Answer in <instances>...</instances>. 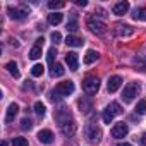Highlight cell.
Wrapping results in <instances>:
<instances>
[{
    "mask_svg": "<svg viewBox=\"0 0 146 146\" xmlns=\"http://www.w3.org/2000/svg\"><path fill=\"white\" fill-rule=\"evenodd\" d=\"M84 136L91 143H100V139H102V129L96 124H86L84 125Z\"/></svg>",
    "mask_w": 146,
    "mask_h": 146,
    "instance_id": "obj_1",
    "label": "cell"
},
{
    "mask_svg": "<svg viewBox=\"0 0 146 146\" xmlns=\"http://www.w3.org/2000/svg\"><path fill=\"white\" fill-rule=\"evenodd\" d=\"M86 26L90 28L91 33H95V35H98V36L105 35V31H107V24H105L103 21H98L96 17H90V19L86 21Z\"/></svg>",
    "mask_w": 146,
    "mask_h": 146,
    "instance_id": "obj_2",
    "label": "cell"
},
{
    "mask_svg": "<svg viewBox=\"0 0 146 146\" xmlns=\"http://www.w3.org/2000/svg\"><path fill=\"white\" fill-rule=\"evenodd\" d=\"M137 93H139V84L137 83H129L122 91V100L125 103H129V102L134 100V96H137Z\"/></svg>",
    "mask_w": 146,
    "mask_h": 146,
    "instance_id": "obj_3",
    "label": "cell"
},
{
    "mask_svg": "<svg viewBox=\"0 0 146 146\" xmlns=\"http://www.w3.org/2000/svg\"><path fill=\"white\" fill-rule=\"evenodd\" d=\"M83 90H84L88 95H95V93L100 90V79H98V78H93V76L86 78V79L83 81Z\"/></svg>",
    "mask_w": 146,
    "mask_h": 146,
    "instance_id": "obj_4",
    "label": "cell"
},
{
    "mask_svg": "<svg viewBox=\"0 0 146 146\" xmlns=\"http://www.w3.org/2000/svg\"><path fill=\"white\" fill-rule=\"evenodd\" d=\"M55 93L62 95V96L72 95V93H74V83H72V81H62V83H58L57 88H55Z\"/></svg>",
    "mask_w": 146,
    "mask_h": 146,
    "instance_id": "obj_5",
    "label": "cell"
},
{
    "mask_svg": "<svg viewBox=\"0 0 146 146\" xmlns=\"http://www.w3.org/2000/svg\"><path fill=\"white\" fill-rule=\"evenodd\" d=\"M28 14H29V9H26V7H9V16L16 21L26 19Z\"/></svg>",
    "mask_w": 146,
    "mask_h": 146,
    "instance_id": "obj_6",
    "label": "cell"
},
{
    "mask_svg": "<svg viewBox=\"0 0 146 146\" xmlns=\"http://www.w3.org/2000/svg\"><path fill=\"white\" fill-rule=\"evenodd\" d=\"M127 132H129V127H127V124H125V122H117V124L112 127V136H113V137H117V139L125 137V136H127Z\"/></svg>",
    "mask_w": 146,
    "mask_h": 146,
    "instance_id": "obj_7",
    "label": "cell"
},
{
    "mask_svg": "<svg viewBox=\"0 0 146 146\" xmlns=\"http://www.w3.org/2000/svg\"><path fill=\"white\" fill-rule=\"evenodd\" d=\"M53 117H55V120H57L60 125H64L65 122H70V112H69L67 108H64V107L58 108V110H55V115H53Z\"/></svg>",
    "mask_w": 146,
    "mask_h": 146,
    "instance_id": "obj_8",
    "label": "cell"
},
{
    "mask_svg": "<svg viewBox=\"0 0 146 146\" xmlns=\"http://www.w3.org/2000/svg\"><path fill=\"white\" fill-rule=\"evenodd\" d=\"M65 64L69 65L70 70H78V67H79V57H78V53L67 52V55H65Z\"/></svg>",
    "mask_w": 146,
    "mask_h": 146,
    "instance_id": "obj_9",
    "label": "cell"
},
{
    "mask_svg": "<svg viewBox=\"0 0 146 146\" xmlns=\"http://www.w3.org/2000/svg\"><path fill=\"white\" fill-rule=\"evenodd\" d=\"M38 141L43 143V144H52V141H53V132H52L50 129H41V131L38 132Z\"/></svg>",
    "mask_w": 146,
    "mask_h": 146,
    "instance_id": "obj_10",
    "label": "cell"
},
{
    "mask_svg": "<svg viewBox=\"0 0 146 146\" xmlns=\"http://www.w3.org/2000/svg\"><path fill=\"white\" fill-rule=\"evenodd\" d=\"M60 129H62L64 136H74L76 131H78V124L74 120H70V122H65L64 125H60Z\"/></svg>",
    "mask_w": 146,
    "mask_h": 146,
    "instance_id": "obj_11",
    "label": "cell"
},
{
    "mask_svg": "<svg viewBox=\"0 0 146 146\" xmlns=\"http://www.w3.org/2000/svg\"><path fill=\"white\" fill-rule=\"evenodd\" d=\"M120 84H122V78H120V76H112V78L108 79L107 88H108V91H110V93H115V91L120 88Z\"/></svg>",
    "mask_w": 146,
    "mask_h": 146,
    "instance_id": "obj_12",
    "label": "cell"
},
{
    "mask_svg": "<svg viewBox=\"0 0 146 146\" xmlns=\"http://www.w3.org/2000/svg\"><path fill=\"white\" fill-rule=\"evenodd\" d=\"M78 107H79V110H81L83 113H88V112L91 110V100L86 98V96H83V98L78 100Z\"/></svg>",
    "mask_w": 146,
    "mask_h": 146,
    "instance_id": "obj_13",
    "label": "cell"
},
{
    "mask_svg": "<svg viewBox=\"0 0 146 146\" xmlns=\"http://www.w3.org/2000/svg\"><path fill=\"white\" fill-rule=\"evenodd\" d=\"M17 112H19V105H17V103H11V105H9V108H7L5 122H12V120H14V117L17 115Z\"/></svg>",
    "mask_w": 146,
    "mask_h": 146,
    "instance_id": "obj_14",
    "label": "cell"
},
{
    "mask_svg": "<svg viewBox=\"0 0 146 146\" xmlns=\"http://www.w3.org/2000/svg\"><path fill=\"white\" fill-rule=\"evenodd\" d=\"M112 11H113V14H117V16H124V14L129 11V2H119V4H115Z\"/></svg>",
    "mask_w": 146,
    "mask_h": 146,
    "instance_id": "obj_15",
    "label": "cell"
},
{
    "mask_svg": "<svg viewBox=\"0 0 146 146\" xmlns=\"http://www.w3.org/2000/svg\"><path fill=\"white\" fill-rule=\"evenodd\" d=\"M115 31H117L119 36H131V35L134 33V29H132L131 26H127V24H117Z\"/></svg>",
    "mask_w": 146,
    "mask_h": 146,
    "instance_id": "obj_16",
    "label": "cell"
},
{
    "mask_svg": "<svg viewBox=\"0 0 146 146\" xmlns=\"http://www.w3.org/2000/svg\"><path fill=\"white\" fill-rule=\"evenodd\" d=\"M65 43L69 45V46H83V40L81 38H78V36H74V35H69L67 38H65Z\"/></svg>",
    "mask_w": 146,
    "mask_h": 146,
    "instance_id": "obj_17",
    "label": "cell"
},
{
    "mask_svg": "<svg viewBox=\"0 0 146 146\" xmlns=\"http://www.w3.org/2000/svg\"><path fill=\"white\" fill-rule=\"evenodd\" d=\"M105 110H107L108 113H112L113 117H115V115H120V113H122V107H120L119 103H115V102H112L110 105H107V108H105Z\"/></svg>",
    "mask_w": 146,
    "mask_h": 146,
    "instance_id": "obj_18",
    "label": "cell"
},
{
    "mask_svg": "<svg viewBox=\"0 0 146 146\" xmlns=\"http://www.w3.org/2000/svg\"><path fill=\"white\" fill-rule=\"evenodd\" d=\"M96 60H98V52H95V50H88L86 55H84V64L91 65V64L96 62Z\"/></svg>",
    "mask_w": 146,
    "mask_h": 146,
    "instance_id": "obj_19",
    "label": "cell"
},
{
    "mask_svg": "<svg viewBox=\"0 0 146 146\" xmlns=\"http://www.w3.org/2000/svg\"><path fill=\"white\" fill-rule=\"evenodd\" d=\"M43 72H45V67H43L41 64H35V65L31 67V76H33V78L43 76Z\"/></svg>",
    "mask_w": 146,
    "mask_h": 146,
    "instance_id": "obj_20",
    "label": "cell"
},
{
    "mask_svg": "<svg viewBox=\"0 0 146 146\" xmlns=\"http://www.w3.org/2000/svg\"><path fill=\"white\" fill-rule=\"evenodd\" d=\"M132 17H134L136 21H146V7H139V9H136L134 14H132Z\"/></svg>",
    "mask_w": 146,
    "mask_h": 146,
    "instance_id": "obj_21",
    "label": "cell"
},
{
    "mask_svg": "<svg viewBox=\"0 0 146 146\" xmlns=\"http://www.w3.org/2000/svg\"><path fill=\"white\" fill-rule=\"evenodd\" d=\"M48 23H50L52 26H57V24H60V23H62V14H58V12L48 14Z\"/></svg>",
    "mask_w": 146,
    "mask_h": 146,
    "instance_id": "obj_22",
    "label": "cell"
},
{
    "mask_svg": "<svg viewBox=\"0 0 146 146\" xmlns=\"http://www.w3.org/2000/svg\"><path fill=\"white\" fill-rule=\"evenodd\" d=\"M64 72H65V69H64V65L62 64H55L53 67H52V76L55 78H60V76H64Z\"/></svg>",
    "mask_w": 146,
    "mask_h": 146,
    "instance_id": "obj_23",
    "label": "cell"
},
{
    "mask_svg": "<svg viewBox=\"0 0 146 146\" xmlns=\"http://www.w3.org/2000/svg\"><path fill=\"white\" fill-rule=\"evenodd\" d=\"M5 69L9 70V74H11V76L19 78V70H17V64H16V62H9V64L5 65Z\"/></svg>",
    "mask_w": 146,
    "mask_h": 146,
    "instance_id": "obj_24",
    "label": "cell"
},
{
    "mask_svg": "<svg viewBox=\"0 0 146 146\" xmlns=\"http://www.w3.org/2000/svg\"><path fill=\"white\" fill-rule=\"evenodd\" d=\"M64 7H65V2H62V0H50L48 2V9H52V11L64 9Z\"/></svg>",
    "mask_w": 146,
    "mask_h": 146,
    "instance_id": "obj_25",
    "label": "cell"
},
{
    "mask_svg": "<svg viewBox=\"0 0 146 146\" xmlns=\"http://www.w3.org/2000/svg\"><path fill=\"white\" fill-rule=\"evenodd\" d=\"M41 57V46H33L31 50H29V58L31 60H36V58H40Z\"/></svg>",
    "mask_w": 146,
    "mask_h": 146,
    "instance_id": "obj_26",
    "label": "cell"
},
{
    "mask_svg": "<svg viewBox=\"0 0 146 146\" xmlns=\"http://www.w3.org/2000/svg\"><path fill=\"white\" fill-rule=\"evenodd\" d=\"M79 29V26H78V21H76V16H72V19L67 23V31H70V33H74V31H78Z\"/></svg>",
    "mask_w": 146,
    "mask_h": 146,
    "instance_id": "obj_27",
    "label": "cell"
},
{
    "mask_svg": "<svg viewBox=\"0 0 146 146\" xmlns=\"http://www.w3.org/2000/svg\"><path fill=\"white\" fill-rule=\"evenodd\" d=\"M55 57H57V48L55 46H52L50 50H48V53H46V58H48V64L53 67V60H55Z\"/></svg>",
    "mask_w": 146,
    "mask_h": 146,
    "instance_id": "obj_28",
    "label": "cell"
},
{
    "mask_svg": "<svg viewBox=\"0 0 146 146\" xmlns=\"http://www.w3.org/2000/svg\"><path fill=\"white\" fill-rule=\"evenodd\" d=\"M136 112H137L139 115H144V113H146V100H139V102H137Z\"/></svg>",
    "mask_w": 146,
    "mask_h": 146,
    "instance_id": "obj_29",
    "label": "cell"
},
{
    "mask_svg": "<svg viewBox=\"0 0 146 146\" xmlns=\"http://www.w3.org/2000/svg\"><path fill=\"white\" fill-rule=\"evenodd\" d=\"M35 112H36L40 117H43L45 112H46V108H45V105H43L41 102H36V103H35Z\"/></svg>",
    "mask_w": 146,
    "mask_h": 146,
    "instance_id": "obj_30",
    "label": "cell"
},
{
    "mask_svg": "<svg viewBox=\"0 0 146 146\" xmlns=\"http://www.w3.org/2000/svg\"><path fill=\"white\" fill-rule=\"evenodd\" d=\"M12 146H28V139L26 137H14Z\"/></svg>",
    "mask_w": 146,
    "mask_h": 146,
    "instance_id": "obj_31",
    "label": "cell"
},
{
    "mask_svg": "<svg viewBox=\"0 0 146 146\" xmlns=\"http://www.w3.org/2000/svg\"><path fill=\"white\" fill-rule=\"evenodd\" d=\"M31 127H33V122H31V119L24 117V119L21 120V129H31Z\"/></svg>",
    "mask_w": 146,
    "mask_h": 146,
    "instance_id": "obj_32",
    "label": "cell"
},
{
    "mask_svg": "<svg viewBox=\"0 0 146 146\" xmlns=\"http://www.w3.org/2000/svg\"><path fill=\"white\" fill-rule=\"evenodd\" d=\"M112 120H113V115L108 113L107 110H103V122H105V124H112Z\"/></svg>",
    "mask_w": 146,
    "mask_h": 146,
    "instance_id": "obj_33",
    "label": "cell"
},
{
    "mask_svg": "<svg viewBox=\"0 0 146 146\" xmlns=\"http://www.w3.org/2000/svg\"><path fill=\"white\" fill-rule=\"evenodd\" d=\"M50 38H52V41H53V43H58V41L62 40V35H60L58 31H53V33L50 35Z\"/></svg>",
    "mask_w": 146,
    "mask_h": 146,
    "instance_id": "obj_34",
    "label": "cell"
},
{
    "mask_svg": "<svg viewBox=\"0 0 146 146\" xmlns=\"http://www.w3.org/2000/svg\"><path fill=\"white\" fill-rule=\"evenodd\" d=\"M76 4H78L79 7H86V5H88V2H86V0H78Z\"/></svg>",
    "mask_w": 146,
    "mask_h": 146,
    "instance_id": "obj_35",
    "label": "cell"
},
{
    "mask_svg": "<svg viewBox=\"0 0 146 146\" xmlns=\"http://www.w3.org/2000/svg\"><path fill=\"white\" fill-rule=\"evenodd\" d=\"M96 12H98V16H102V17H105V16H107L103 9H96Z\"/></svg>",
    "mask_w": 146,
    "mask_h": 146,
    "instance_id": "obj_36",
    "label": "cell"
},
{
    "mask_svg": "<svg viewBox=\"0 0 146 146\" xmlns=\"http://www.w3.org/2000/svg\"><path fill=\"white\" fill-rule=\"evenodd\" d=\"M43 41H45L43 38H38V40H36V46H43Z\"/></svg>",
    "mask_w": 146,
    "mask_h": 146,
    "instance_id": "obj_37",
    "label": "cell"
},
{
    "mask_svg": "<svg viewBox=\"0 0 146 146\" xmlns=\"http://www.w3.org/2000/svg\"><path fill=\"white\" fill-rule=\"evenodd\" d=\"M141 144H144V146H146V132L141 136Z\"/></svg>",
    "mask_w": 146,
    "mask_h": 146,
    "instance_id": "obj_38",
    "label": "cell"
},
{
    "mask_svg": "<svg viewBox=\"0 0 146 146\" xmlns=\"http://www.w3.org/2000/svg\"><path fill=\"white\" fill-rule=\"evenodd\" d=\"M117 146H132V144H129V143H119Z\"/></svg>",
    "mask_w": 146,
    "mask_h": 146,
    "instance_id": "obj_39",
    "label": "cell"
},
{
    "mask_svg": "<svg viewBox=\"0 0 146 146\" xmlns=\"http://www.w3.org/2000/svg\"><path fill=\"white\" fill-rule=\"evenodd\" d=\"M0 146H7V143H5V141H2V144H0Z\"/></svg>",
    "mask_w": 146,
    "mask_h": 146,
    "instance_id": "obj_40",
    "label": "cell"
}]
</instances>
